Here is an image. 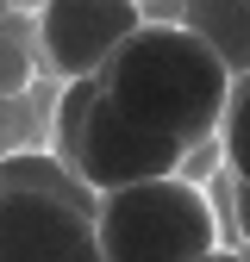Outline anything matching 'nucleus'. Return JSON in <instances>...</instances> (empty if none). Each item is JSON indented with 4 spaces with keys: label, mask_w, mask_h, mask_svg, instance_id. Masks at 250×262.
Instances as JSON below:
<instances>
[{
    "label": "nucleus",
    "mask_w": 250,
    "mask_h": 262,
    "mask_svg": "<svg viewBox=\"0 0 250 262\" xmlns=\"http://www.w3.org/2000/svg\"><path fill=\"white\" fill-rule=\"evenodd\" d=\"M107 100L150 138H169L181 150H200L206 138H219L232 106V69L219 62V50L175 25H144L132 44L113 56V69L100 75Z\"/></svg>",
    "instance_id": "f257e3e1"
},
{
    "label": "nucleus",
    "mask_w": 250,
    "mask_h": 262,
    "mask_svg": "<svg viewBox=\"0 0 250 262\" xmlns=\"http://www.w3.org/2000/svg\"><path fill=\"white\" fill-rule=\"evenodd\" d=\"M181 156H187L181 144L138 131L107 100L100 81H69L62 88V106H56V162L94 193V200L181 175Z\"/></svg>",
    "instance_id": "f03ea898"
},
{
    "label": "nucleus",
    "mask_w": 250,
    "mask_h": 262,
    "mask_svg": "<svg viewBox=\"0 0 250 262\" xmlns=\"http://www.w3.org/2000/svg\"><path fill=\"white\" fill-rule=\"evenodd\" d=\"M94 231H100L107 262H206V256H219L213 200L181 175L107 193L94 206Z\"/></svg>",
    "instance_id": "7ed1b4c3"
},
{
    "label": "nucleus",
    "mask_w": 250,
    "mask_h": 262,
    "mask_svg": "<svg viewBox=\"0 0 250 262\" xmlns=\"http://www.w3.org/2000/svg\"><path fill=\"white\" fill-rule=\"evenodd\" d=\"M138 31H144L138 0H44L38 7V56L62 81H100Z\"/></svg>",
    "instance_id": "20e7f679"
},
{
    "label": "nucleus",
    "mask_w": 250,
    "mask_h": 262,
    "mask_svg": "<svg viewBox=\"0 0 250 262\" xmlns=\"http://www.w3.org/2000/svg\"><path fill=\"white\" fill-rule=\"evenodd\" d=\"M0 262H107L94 212L56 193H0Z\"/></svg>",
    "instance_id": "39448f33"
},
{
    "label": "nucleus",
    "mask_w": 250,
    "mask_h": 262,
    "mask_svg": "<svg viewBox=\"0 0 250 262\" xmlns=\"http://www.w3.org/2000/svg\"><path fill=\"white\" fill-rule=\"evenodd\" d=\"M187 31H200V38L219 50V62L238 75H250V0H187L181 13Z\"/></svg>",
    "instance_id": "423d86ee"
},
{
    "label": "nucleus",
    "mask_w": 250,
    "mask_h": 262,
    "mask_svg": "<svg viewBox=\"0 0 250 262\" xmlns=\"http://www.w3.org/2000/svg\"><path fill=\"white\" fill-rule=\"evenodd\" d=\"M219 150H225L232 181H250V75L232 81V106H225V125H219Z\"/></svg>",
    "instance_id": "0eeeda50"
},
{
    "label": "nucleus",
    "mask_w": 250,
    "mask_h": 262,
    "mask_svg": "<svg viewBox=\"0 0 250 262\" xmlns=\"http://www.w3.org/2000/svg\"><path fill=\"white\" fill-rule=\"evenodd\" d=\"M232 212H238V237L250 244V181H232Z\"/></svg>",
    "instance_id": "6e6552de"
},
{
    "label": "nucleus",
    "mask_w": 250,
    "mask_h": 262,
    "mask_svg": "<svg viewBox=\"0 0 250 262\" xmlns=\"http://www.w3.org/2000/svg\"><path fill=\"white\" fill-rule=\"evenodd\" d=\"M19 7H44V0H19Z\"/></svg>",
    "instance_id": "1a4fd4ad"
},
{
    "label": "nucleus",
    "mask_w": 250,
    "mask_h": 262,
    "mask_svg": "<svg viewBox=\"0 0 250 262\" xmlns=\"http://www.w3.org/2000/svg\"><path fill=\"white\" fill-rule=\"evenodd\" d=\"M206 262H225V256H206Z\"/></svg>",
    "instance_id": "9d476101"
},
{
    "label": "nucleus",
    "mask_w": 250,
    "mask_h": 262,
    "mask_svg": "<svg viewBox=\"0 0 250 262\" xmlns=\"http://www.w3.org/2000/svg\"><path fill=\"white\" fill-rule=\"evenodd\" d=\"M138 7H144V0H138Z\"/></svg>",
    "instance_id": "9b49d317"
}]
</instances>
